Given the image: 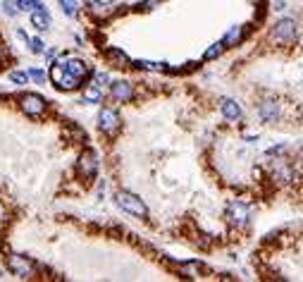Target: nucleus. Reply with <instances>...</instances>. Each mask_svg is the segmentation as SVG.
<instances>
[{"instance_id":"obj_22","label":"nucleus","mask_w":303,"mask_h":282,"mask_svg":"<svg viewBox=\"0 0 303 282\" xmlns=\"http://www.w3.org/2000/svg\"><path fill=\"white\" fill-rule=\"evenodd\" d=\"M10 81H12V84H19V86H22V84H29V74L27 72H10Z\"/></svg>"},{"instance_id":"obj_24","label":"nucleus","mask_w":303,"mask_h":282,"mask_svg":"<svg viewBox=\"0 0 303 282\" xmlns=\"http://www.w3.org/2000/svg\"><path fill=\"white\" fill-rule=\"evenodd\" d=\"M138 69H160L163 65H158V62H151V60H136L134 62Z\"/></svg>"},{"instance_id":"obj_20","label":"nucleus","mask_w":303,"mask_h":282,"mask_svg":"<svg viewBox=\"0 0 303 282\" xmlns=\"http://www.w3.org/2000/svg\"><path fill=\"white\" fill-rule=\"evenodd\" d=\"M222 48H224V46H222V41H220V43H213V46L206 51V55H203V57H206V60H215V57H220Z\"/></svg>"},{"instance_id":"obj_14","label":"nucleus","mask_w":303,"mask_h":282,"mask_svg":"<svg viewBox=\"0 0 303 282\" xmlns=\"http://www.w3.org/2000/svg\"><path fill=\"white\" fill-rule=\"evenodd\" d=\"M241 39H244V27H232L227 34H224L222 46H224V48H234V46L241 43Z\"/></svg>"},{"instance_id":"obj_19","label":"nucleus","mask_w":303,"mask_h":282,"mask_svg":"<svg viewBox=\"0 0 303 282\" xmlns=\"http://www.w3.org/2000/svg\"><path fill=\"white\" fill-rule=\"evenodd\" d=\"M60 7H62V12L67 14V17H74L77 10H79V2L77 0H60Z\"/></svg>"},{"instance_id":"obj_18","label":"nucleus","mask_w":303,"mask_h":282,"mask_svg":"<svg viewBox=\"0 0 303 282\" xmlns=\"http://www.w3.org/2000/svg\"><path fill=\"white\" fill-rule=\"evenodd\" d=\"M198 263L196 261H191V263H181L179 266V270H181V275L184 278H189V280H193V278H198Z\"/></svg>"},{"instance_id":"obj_29","label":"nucleus","mask_w":303,"mask_h":282,"mask_svg":"<svg viewBox=\"0 0 303 282\" xmlns=\"http://www.w3.org/2000/svg\"><path fill=\"white\" fill-rule=\"evenodd\" d=\"M158 2H160V0H146L143 7H146V10H153V5H158Z\"/></svg>"},{"instance_id":"obj_11","label":"nucleus","mask_w":303,"mask_h":282,"mask_svg":"<svg viewBox=\"0 0 303 282\" xmlns=\"http://www.w3.org/2000/svg\"><path fill=\"white\" fill-rule=\"evenodd\" d=\"M62 67H65V72H69L72 77H77V79H84V77L88 74V65L84 62L82 57H69V60L62 62Z\"/></svg>"},{"instance_id":"obj_23","label":"nucleus","mask_w":303,"mask_h":282,"mask_svg":"<svg viewBox=\"0 0 303 282\" xmlns=\"http://www.w3.org/2000/svg\"><path fill=\"white\" fill-rule=\"evenodd\" d=\"M17 5L22 7V10H36V7H41V0H17Z\"/></svg>"},{"instance_id":"obj_28","label":"nucleus","mask_w":303,"mask_h":282,"mask_svg":"<svg viewBox=\"0 0 303 282\" xmlns=\"http://www.w3.org/2000/svg\"><path fill=\"white\" fill-rule=\"evenodd\" d=\"M284 151H287V146H272V148H267V156H279Z\"/></svg>"},{"instance_id":"obj_8","label":"nucleus","mask_w":303,"mask_h":282,"mask_svg":"<svg viewBox=\"0 0 303 282\" xmlns=\"http://www.w3.org/2000/svg\"><path fill=\"white\" fill-rule=\"evenodd\" d=\"M120 113L117 110H112V108H103L100 113H98V127H100V132H115L117 127H120Z\"/></svg>"},{"instance_id":"obj_21","label":"nucleus","mask_w":303,"mask_h":282,"mask_svg":"<svg viewBox=\"0 0 303 282\" xmlns=\"http://www.w3.org/2000/svg\"><path fill=\"white\" fill-rule=\"evenodd\" d=\"M27 43H29V48H31V53H36V55H41L45 51V43L41 39H29Z\"/></svg>"},{"instance_id":"obj_6","label":"nucleus","mask_w":303,"mask_h":282,"mask_svg":"<svg viewBox=\"0 0 303 282\" xmlns=\"http://www.w3.org/2000/svg\"><path fill=\"white\" fill-rule=\"evenodd\" d=\"M77 170H79V175L82 177H96L98 172V153L96 151H91V148H86L82 156H79V163H77Z\"/></svg>"},{"instance_id":"obj_17","label":"nucleus","mask_w":303,"mask_h":282,"mask_svg":"<svg viewBox=\"0 0 303 282\" xmlns=\"http://www.w3.org/2000/svg\"><path fill=\"white\" fill-rule=\"evenodd\" d=\"M88 7H91V10H93V14H98V17H108L110 12H115V7H117V5H103L100 0H93Z\"/></svg>"},{"instance_id":"obj_1","label":"nucleus","mask_w":303,"mask_h":282,"mask_svg":"<svg viewBox=\"0 0 303 282\" xmlns=\"http://www.w3.org/2000/svg\"><path fill=\"white\" fill-rule=\"evenodd\" d=\"M115 201H117V206H120L122 211H127L129 215H136V218H148V206L143 203V199H141V196L131 194V191H117V194H115Z\"/></svg>"},{"instance_id":"obj_25","label":"nucleus","mask_w":303,"mask_h":282,"mask_svg":"<svg viewBox=\"0 0 303 282\" xmlns=\"http://www.w3.org/2000/svg\"><path fill=\"white\" fill-rule=\"evenodd\" d=\"M108 81H110V77H108L105 72H96V74H93V84H96V86H100V89H103Z\"/></svg>"},{"instance_id":"obj_12","label":"nucleus","mask_w":303,"mask_h":282,"mask_svg":"<svg viewBox=\"0 0 303 282\" xmlns=\"http://www.w3.org/2000/svg\"><path fill=\"white\" fill-rule=\"evenodd\" d=\"M31 27L39 29V31H45V29L50 27V14L45 7H36V10H31Z\"/></svg>"},{"instance_id":"obj_5","label":"nucleus","mask_w":303,"mask_h":282,"mask_svg":"<svg viewBox=\"0 0 303 282\" xmlns=\"http://www.w3.org/2000/svg\"><path fill=\"white\" fill-rule=\"evenodd\" d=\"M296 34H299V27H296V22L294 19H279L275 24V29H272V39L277 41V43H289V41L296 39Z\"/></svg>"},{"instance_id":"obj_9","label":"nucleus","mask_w":303,"mask_h":282,"mask_svg":"<svg viewBox=\"0 0 303 282\" xmlns=\"http://www.w3.org/2000/svg\"><path fill=\"white\" fill-rule=\"evenodd\" d=\"M258 115H260V120L265 124H272V122L279 120V103L272 101V98H267V101H262L260 108H258Z\"/></svg>"},{"instance_id":"obj_16","label":"nucleus","mask_w":303,"mask_h":282,"mask_svg":"<svg viewBox=\"0 0 303 282\" xmlns=\"http://www.w3.org/2000/svg\"><path fill=\"white\" fill-rule=\"evenodd\" d=\"M108 60H110L115 67H124V65H129V57H127V53H124V51H120V48H110V51H108Z\"/></svg>"},{"instance_id":"obj_3","label":"nucleus","mask_w":303,"mask_h":282,"mask_svg":"<svg viewBox=\"0 0 303 282\" xmlns=\"http://www.w3.org/2000/svg\"><path fill=\"white\" fill-rule=\"evenodd\" d=\"M7 270L12 275H17V278H31L36 273V266H34V261H29L27 256L7 254Z\"/></svg>"},{"instance_id":"obj_7","label":"nucleus","mask_w":303,"mask_h":282,"mask_svg":"<svg viewBox=\"0 0 303 282\" xmlns=\"http://www.w3.org/2000/svg\"><path fill=\"white\" fill-rule=\"evenodd\" d=\"M110 96L117 103H129V101L134 98V86L127 79H117L110 84Z\"/></svg>"},{"instance_id":"obj_10","label":"nucleus","mask_w":303,"mask_h":282,"mask_svg":"<svg viewBox=\"0 0 303 282\" xmlns=\"http://www.w3.org/2000/svg\"><path fill=\"white\" fill-rule=\"evenodd\" d=\"M220 110H222V115H224V117H227L229 122L241 120V115H244L241 106L236 103L234 98H220Z\"/></svg>"},{"instance_id":"obj_15","label":"nucleus","mask_w":303,"mask_h":282,"mask_svg":"<svg viewBox=\"0 0 303 282\" xmlns=\"http://www.w3.org/2000/svg\"><path fill=\"white\" fill-rule=\"evenodd\" d=\"M100 101H103V89H100V86L91 84V86H86V89H84L82 103H100Z\"/></svg>"},{"instance_id":"obj_13","label":"nucleus","mask_w":303,"mask_h":282,"mask_svg":"<svg viewBox=\"0 0 303 282\" xmlns=\"http://www.w3.org/2000/svg\"><path fill=\"white\" fill-rule=\"evenodd\" d=\"M79 84H82V79L72 77L69 72H62V74H60V79L55 81V86L60 89V91H74V89H79Z\"/></svg>"},{"instance_id":"obj_26","label":"nucleus","mask_w":303,"mask_h":282,"mask_svg":"<svg viewBox=\"0 0 303 282\" xmlns=\"http://www.w3.org/2000/svg\"><path fill=\"white\" fill-rule=\"evenodd\" d=\"M27 74L31 77V79H36L39 84H43V81H45V72H43V69H29Z\"/></svg>"},{"instance_id":"obj_4","label":"nucleus","mask_w":303,"mask_h":282,"mask_svg":"<svg viewBox=\"0 0 303 282\" xmlns=\"http://www.w3.org/2000/svg\"><path fill=\"white\" fill-rule=\"evenodd\" d=\"M45 98L39 94H24L22 98H19V108H22V113L24 115H29V117H39V115H43L45 113Z\"/></svg>"},{"instance_id":"obj_27","label":"nucleus","mask_w":303,"mask_h":282,"mask_svg":"<svg viewBox=\"0 0 303 282\" xmlns=\"http://www.w3.org/2000/svg\"><path fill=\"white\" fill-rule=\"evenodd\" d=\"M2 10L7 12V17H14V14H17V7H14V2H2Z\"/></svg>"},{"instance_id":"obj_2","label":"nucleus","mask_w":303,"mask_h":282,"mask_svg":"<svg viewBox=\"0 0 303 282\" xmlns=\"http://www.w3.org/2000/svg\"><path fill=\"white\" fill-rule=\"evenodd\" d=\"M224 218L232 227L241 229L248 225V218H251V208H248L244 201H229L227 203V211H224Z\"/></svg>"}]
</instances>
